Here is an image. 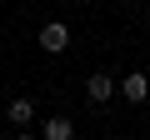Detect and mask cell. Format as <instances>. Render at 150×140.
<instances>
[{"mask_svg":"<svg viewBox=\"0 0 150 140\" xmlns=\"http://www.w3.org/2000/svg\"><path fill=\"white\" fill-rule=\"evenodd\" d=\"M65 45H70V25H65V20H45V25H40V50H45V55H60Z\"/></svg>","mask_w":150,"mask_h":140,"instance_id":"1","label":"cell"},{"mask_svg":"<svg viewBox=\"0 0 150 140\" xmlns=\"http://www.w3.org/2000/svg\"><path fill=\"white\" fill-rule=\"evenodd\" d=\"M110 95H115V80L105 75V70H95V75L85 80V100H90V105H105Z\"/></svg>","mask_w":150,"mask_h":140,"instance_id":"2","label":"cell"},{"mask_svg":"<svg viewBox=\"0 0 150 140\" xmlns=\"http://www.w3.org/2000/svg\"><path fill=\"white\" fill-rule=\"evenodd\" d=\"M5 115H10L15 130H30V120H35V100H30V95H15V100L5 105Z\"/></svg>","mask_w":150,"mask_h":140,"instance_id":"3","label":"cell"},{"mask_svg":"<svg viewBox=\"0 0 150 140\" xmlns=\"http://www.w3.org/2000/svg\"><path fill=\"white\" fill-rule=\"evenodd\" d=\"M120 95H125V100H130V105H140V100H145V95H150V80H145V75H140V70H130V75H125V80H120Z\"/></svg>","mask_w":150,"mask_h":140,"instance_id":"4","label":"cell"},{"mask_svg":"<svg viewBox=\"0 0 150 140\" xmlns=\"http://www.w3.org/2000/svg\"><path fill=\"white\" fill-rule=\"evenodd\" d=\"M40 135H45V140H70V135H75V120H70V115H50V120L40 125Z\"/></svg>","mask_w":150,"mask_h":140,"instance_id":"5","label":"cell"}]
</instances>
